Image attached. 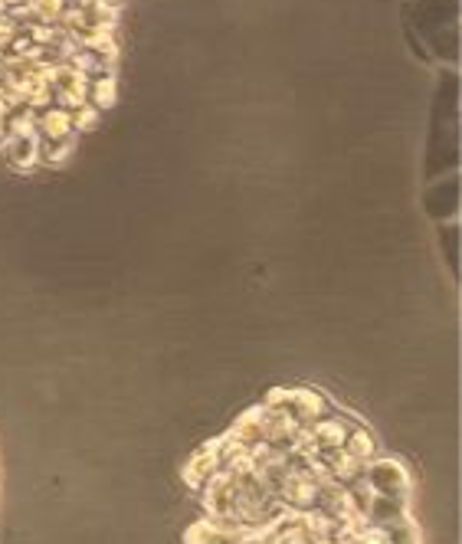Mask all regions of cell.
<instances>
[{
    "instance_id": "6da1fadb",
    "label": "cell",
    "mask_w": 462,
    "mask_h": 544,
    "mask_svg": "<svg viewBox=\"0 0 462 544\" xmlns=\"http://www.w3.org/2000/svg\"><path fill=\"white\" fill-rule=\"evenodd\" d=\"M361 482L371 495H384V499H410V476L397 459L387 456H371L361 469Z\"/></svg>"
},
{
    "instance_id": "277c9868",
    "label": "cell",
    "mask_w": 462,
    "mask_h": 544,
    "mask_svg": "<svg viewBox=\"0 0 462 544\" xmlns=\"http://www.w3.org/2000/svg\"><path fill=\"white\" fill-rule=\"evenodd\" d=\"M364 525L367 528H390V525H400L407 522V502L400 499H384V495H371L364 505Z\"/></svg>"
},
{
    "instance_id": "3957f363",
    "label": "cell",
    "mask_w": 462,
    "mask_h": 544,
    "mask_svg": "<svg viewBox=\"0 0 462 544\" xmlns=\"http://www.w3.org/2000/svg\"><path fill=\"white\" fill-rule=\"evenodd\" d=\"M0 151L20 171H27L40 161V141L33 132H7L4 141H0Z\"/></svg>"
},
{
    "instance_id": "7a4b0ae2",
    "label": "cell",
    "mask_w": 462,
    "mask_h": 544,
    "mask_svg": "<svg viewBox=\"0 0 462 544\" xmlns=\"http://www.w3.org/2000/svg\"><path fill=\"white\" fill-rule=\"evenodd\" d=\"M426 214H430L433 220L453 223V217L459 214V184H456V177L433 181V187L426 191Z\"/></svg>"
},
{
    "instance_id": "5b68a950",
    "label": "cell",
    "mask_w": 462,
    "mask_h": 544,
    "mask_svg": "<svg viewBox=\"0 0 462 544\" xmlns=\"http://www.w3.org/2000/svg\"><path fill=\"white\" fill-rule=\"evenodd\" d=\"M443 250L449 259V269L459 272V259H456V223H443Z\"/></svg>"
}]
</instances>
